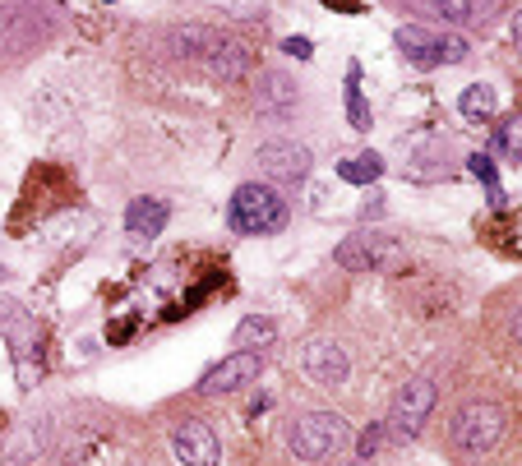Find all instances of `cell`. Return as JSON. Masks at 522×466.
<instances>
[{
	"label": "cell",
	"instance_id": "obj_20",
	"mask_svg": "<svg viewBox=\"0 0 522 466\" xmlns=\"http://www.w3.org/2000/svg\"><path fill=\"white\" fill-rule=\"evenodd\" d=\"M472 176H476V180H486V185H490V204H504V199H499V176H495V167H490V157H486V153H476V157H472Z\"/></svg>",
	"mask_w": 522,
	"mask_h": 466
},
{
	"label": "cell",
	"instance_id": "obj_1",
	"mask_svg": "<svg viewBox=\"0 0 522 466\" xmlns=\"http://www.w3.org/2000/svg\"><path fill=\"white\" fill-rule=\"evenodd\" d=\"M287 217H292V208H287L282 190L259 185V180L241 185L231 194V208H227V222L236 236H273V231L287 227Z\"/></svg>",
	"mask_w": 522,
	"mask_h": 466
},
{
	"label": "cell",
	"instance_id": "obj_21",
	"mask_svg": "<svg viewBox=\"0 0 522 466\" xmlns=\"http://www.w3.org/2000/svg\"><path fill=\"white\" fill-rule=\"evenodd\" d=\"M384 434H389V430H384V425H375V430H365V439H361V457H365V462H370V457L379 453V443H384Z\"/></svg>",
	"mask_w": 522,
	"mask_h": 466
},
{
	"label": "cell",
	"instance_id": "obj_5",
	"mask_svg": "<svg viewBox=\"0 0 522 466\" xmlns=\"http://www.w3.org/2000/svg\"><path fill=\"white\" fill-rule=\"evenodd\" d=\"M430 411H435V379H412L398 397H393L384 430H389L393 439H416V434L425 430Z\"/></svg>",
	"mask_w": 522,
	"mask_h": 466
},
{
	"label": "cell",
	"instance_id": "obj_12",
	"mask_svg": "<svg viewBox=\"0 0 522 466\" xmlns=\"http://www.w3.org/2000/svg\"><path fill=\"white\" fill-rule=\"evenodd\" d=\"M0 328H5V333H10V342H14V360H19V374H24V388H33V374H28V351L37 347V323L28 319L24 310H19V305H10V300H5V305H0Z\"/></svg>",
	"mask_w": 522,
	"mask_h": 466
},
{
	"label": "cell",
	"instance_id": "obj_7",
	"mask_svg": "<svg viewBox=\"0 0 522 466\" xmlns=\"http://www.w3.org/2000/svg\"><path fill=\"white\" fill-rule=\"evenodd\" d=\"M259 370H264V356H259V351H231L227 360H218V365L199 379V393H208V397L236 393L245 383H255Z\"/></svg>",
	"mask_w": 522,
	"mask_h": 466
},
{
	"label": "cell",
	"instance_id": "obj_6",
	"mask_svg": "<svg viewBox=\"0 0 522 466\" xmlns=\"http://www.w3.org/2000/svg\"><path fill=\"white\" fill-rule=\"evenodd\" d=\"M171 457L181 466H222V439L204 420H181L171 430Z\"/></svg>",
	"mask_w": 522,
	"mask_h": 466
},
{
	"label": "cell",
	"instance_id": "obj_10",
	"mask_svg": "<svg viewBox=\"0 0 522 466\" xmlns=\"http://www.w3.org/2000/svg\"><path fill=\"white\" fill-rule=\"evenodd\" d=\"M412 5L458 28H486L495 24V14H504V0H412Z\"/></svg>",
	"mask_w": 522,
	"mask_h": 466
},
{
	"label": "cell",
	"instance_id": "obj_23",
	"mask_svg": "<svg viewBox=\"0 0 522 466\" xmlns=\"http://www.w3.org/2000/svg\"><path fill=\"white\" fill-rule=\"evenodd\" d=\"M513 342H518V347H522V310L513 314Z\"/></svg>",
	"mask_w": 522,
	"mask_h": 466
},
{
	"label": "cell",
	"instance_id": "obj_19",
	"mask_svg": "<svg viewBox=\"0 0 522 466\" xmlns=\"http://www.w3.org/2000/svg\"><path fill=\"white\" fill-rule=\"evenodd\" d=\"M495 148L504 157H513V162H522V116H513V120H504V125H499Z\"/></svg>",
	"mask_w": 522,
	"mask_h": 466
},
{
	"label": "cell",
	"instance_id": "obj_22",
	"mask_svg": "<svg viewBox=\"0 0 522 466\" xmlns=\"http://www.w3.org/2000/svg\"><path fill=\"white\" fill-rule=\"evenodd\" d=\"M282 51H287V56H296V60H310V56H315L310 37H287V42H282Z\"/></svg>",
	"mask_w": 522,
	"mask_h": 466
},
{
	"label": "cell",
	"instance_id": "obj_9",
	"mask_svg": "<svg viewBox=\"0 0 522 466\" xmlns=\"http://www.w3.org/2000/svg\"><path fill=\"white\" fill-rule=\"evenodd\" d=\"M301 365L319 388H342V383H347V370H352V365H347V351H342L333 337H310L301 351Z\"/></svg>",
	"mask_w": 522,
	"mask_h": 466
},
{
	"label": "cell",
	"instance_id": "obj_4",
	"mask_svg": "<svg viewBox=\"0 0 522 466\" xmlns=\"http://www.w3.org/2000/svg\"><path fill=\"white\" fill-rule=\"evenodd\" d=\"M398 51L407 65H416V70H435V65H462V60L472 56V47H467V37L458 33H430V28L421 24H407L398 28Z\"/></svg>",
	"mask_w": 522,
	"mask_h": 466
},
{
	"label": "cell",
	"instance_id": "obj_14",
	"mask_svg": "<svg viewBox=\"0 0 522 466\" xmlns=\"http://www.w3.org/2000/svg\"><path fill=\"white\" fill-rule=\"evenodd\" d=\"M296 107V88L282 79V74H264V88H259V111L264 116H287Z\"/></svg>",
	"mask_w": 522,
	"mask_h": 466
},
{
	"label": "cell",
	"instance_id": "obj_2",
	"mask_svg": "<svg viewBox=\"0 0 522 466\" xmlns=\"http://www.w3.org/2000/svg\"><path fill=\"white\" fill-rule=\"evenodd\" d=\"M504 430H509V416H504L499 402H486V397H481V402H467V407L453 416V443H458V453H467V457L495 453Z\"/></svg>",
	"mask_w": 522,
	"mask_h": 466
},
{
	"label": "cell",
	"instance_id": "obj_15",
	"mask_svg": "<svg viewBox=\"0 0 522 466\" xmlns=\"http://www.w3.org/2000/svg\"><path fill=\"white\" fill-rule=\"evenodd\" d=\"M338 176L347 180V185H370V180L384 176V157L379 153H356L352 162H342Z\"/></svg>",
	"mask_w": 522,
	"mask_h": 466
},
{
	"label": "cell",
	"instance_id": "obj_11",
	"mask_svg": "<svg viewBox=\"0 0 522 466\" xmlns=\"http://www.w3.org/2000/svg\"><path fill=\"white\" fill-rule=\"evenodd\" d=\"M389 254H393V245L384 236H347L333 259H338L342 268H352V273H370L379 263H389Z\"/></svg>",
	"mask_w": 522,
	"mask_h": 466
},
{
	"label": "cell",
	"instance_id": "obj_16",
	"mask_svg": "<svg viewBox=\"0 0 522 466\" xmlns=\"http://www.w3.org/2000/svg\"><path fill=\"white\" fill-rule=\"evenodd\" d=\"M273 333H278V323L264 319V314H250V319H241V328H236V347L255 351V347H264V342H273Z\"/></svg>",
	"mask_w": 522,
	"mask_h": 466
},
{
	"label": "cell",
	"instance_id": "obj_8",
	"mask_svg": "<svg viewBox=\"0 0 522 466\" xmlns=\"http://www.w3.org/2000/svg\"><path fill=\"white\" fill-rule=\"evenodd\" d=\"M259 171L268 180L296 185V180L310 176V148L292 144V139H268V144H259Z\"/></svg>",
	"mask_w": 522,
	"mask_h": 466
},
{
	"label": "cell",
	"instance_id": "obj_13",
	"mask_svg": "<svg viewBox=\"0 0 522 466\" xmlns=\"http://www.w3.org/2000/svg\"><path fill=\"white\" fill-rule=\"evenodd\" d=\"M167 199H134L130 208H125V231L130 236H162V227H167Z\"/></svg>",
	"mask_w": 522,
	"mask_h": 466
},
{
	"label": "cell",
	"instance_id": "obj_18",
	"mask_svg": "<svg viewBox=\"0 0 522 466\" xmlns=\"http://www.w3.org/2000/svg\"><path fill=\"white\" fill-rule=\"evenodd\" d=\"M347 120H352V130H370V107H365L361 84H356V70L347 74Z\"/></svg>",
	"mask_w": 522,
	"mask_h": 466
},
{
	"label": "cell",
	"instance_id": "obj_24",
	"mask_svg": "<svg viewBox=\"0 0 522 466\" xmlns=\"http://www.w3.org/2000/svg\"><path fill=\"white\" fill-rule=\"evenodd\" d=\"M513 42H518V47H522V14H518V19H513Z\"/></svg>",
	"mask_w": 522,
	"mask_h": 466
},
{
	"label": "cell",
	"instance_id": "obj_3",
	"mask_svg": "<svg viewBox=\"0 0 522 466\" xmlns=\"http://www.w3.org/2000/svg\"><path fill=\"white\" fill-rule=\"evenodd\" d=\"M347 439H352V430H347V420L338 411H310L287 430V448L301 462H324L338 448H347Z\"/></svg>",
	"mask_w": 522,
	"mask_h": 466
},
{
	"label": "cell",
	"instance_id": "obj_17",
	"mask_svg": "<svg viewBox=\"0 0 522 466\" xmlns=\"http://www.w3.org/2000/svg\"><path fill=\"white\" fill-rule=\"evenodd\" d=\"M458 107H462V116H495L499 97H495V88L490 84H472V88H462Z\"/></svg>",
	"mask_w": 522,
	"mask_h": 466
}]
</instances>
